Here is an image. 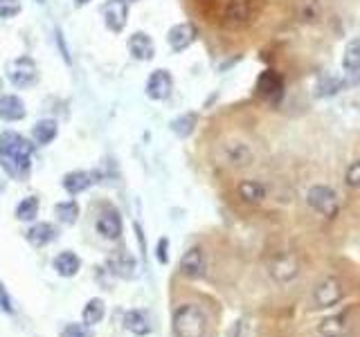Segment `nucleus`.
I'll list each match as a JSON object with an SVG mask.
<instances>
[{
	"label": "nucleus",
	"mask_w": 360,
	"mask_h": 337,
	"mask_svg": "<svg viewBox=\"0 0 360 337\" xmlns=\"http://www.w3.org/2000/svg\"><path fill=\"white\" fill-rule=\"evenodd\" d=\"M128 52L135 61H151L156 57V43L147 32H133L128 36Z\"/></svg>",
	"instance_id": "obj_14"
},
{
	"label": "nucleus",
	"mask_w": 360,
	"mask_h": 337,
	"mask_svg": "<svg viewBox=\"0 0 360 337\" xmlns=\"http://www.w3.org/2000/svg\"><path fill=\"white\" fill-rule=\"evenodd\" d=\"M180 274L189 279H198L205 274V254L201 248H189L180 259Z\"/></svg>",
	"instance_id": "obj_15"
},
{
	"label": "nucleus",
	"mask_w": 360,
	"mask_h": 337,
	"mask_svg": "<svg viewBox=\"0 0 360 337\" xmlns=\"http://www.w3.org/2000/svg\"><path fill=\"white\" fill-rule=\"evenodd\" d=\"M257 95L270 101V104H275L284 97V77L277 73V70H264L262 75L257 79Z\"/></svg>",
	"instance_id": "obj_8"
},
{
	"label": "nucleus",
	"mask_w": 360,
	"mask_h": 337,
	"mask_svg": "<svg viewBox=\"0 0 360 337\" xmlns=\"http://www.w3.org/2000/svg\"><path fill=\"white\" fill-rule=\"evenodd\" d=\"M343 297H345L343 285H340V281L333 277L322 279L313 290V299L320 308H331V306H338L340 301H343Z\"/></svg>",
	"instance_id": "obj_9"
},
{
	"label": "nucleus",
	"mask_w": 360,
	"mask_h": 337,
	"mask_svg": "<svg viewBox=\"0 0 360 337\" xmlns=\"http://www.w3.org/2000/svg\"><path fill=\"white\" fill-rule=\"evenodd\" d=\"M167 248H169V239H160L158 241V261L160 263H169V254H167Z\"/></svg>",
	"instance_id": "obj_35"
},
{
	"label": "nucleus",
	"mask_w": 360,
	"mask_h": 337,
	"mask_svg": "<svg viewBox=\"0 0 360 337\" xmlns=\"http://www.w3.org/2000/svg\"><path fill=\"white\" fill-rule=\"evenodd\" d=\"M343 68L352 79L358 77V73H360V40L358 38H352L347 43L345 54H343Z\"/></svg>",
	"instance_id": "obj_25"
},
{
	"label": "nucleus",
	"mask_w": 360,
	"mask_h": 337,
	"mask_svg": "<svg viewBox=\"0 0 360 337\" xmlns=\"http://www.w3.org/2000/svg\"><path fill=\"white\" fill-rule=\"evenodd\" d=\"M38 209H41V202H38V198L36 196H27L16 205V218L29 223V220H34L38 216Z\"/></svg>",
	"instance_id": "obj_29"
},
{
	"label": "nucleus",
	"mask_w": 360,
	"mask_h": 337,
	"mask_svg": "<svg viewBox=\"0 0 360 337\" xmlns=\"http://www.w3.org/2000/svg\"><path fill=\"white\" fill-rule=\"evenodd\" d=\"M320 88H324V90H320V95H336L338 90H343L345 88V81H338V79H331V77H322L320 79Z\"/></svg>",
	"instance_id": "obj_33"
},
{
	"label": "nucleus",
	"mask_w": 360,
	"mask_h": 337,
	"mask_svg": "<svg viewBox=\"0 0 360 337\" xmlns=\"http://www.w3.org/2000/svg\"><path fill=\"white\" fill-rule=\"evenodd\" d=\"M86 3H90V0H77V5H86Z\"/></svg>",
	"instance_id": "obj_37"
},
{
	"label": "nucleus",
	"mask_w": 360,
	"mask_h": 337,
	"mask_svg": "<svg viewBox=\"0 0 360 337\" xmlns=\"http://www.w3.org/2000/svg\"><path fill=\"white\" fill-rule=\"evenodd\" d=\"M221 156L225 160V165L232 169H246L255 162V151L250 149L246 142L241 140H227L221 147Z\"/></svg>",
	"instance_id": "obj_6"
},
{
	"label": "nucleus",
	"mask_w": 360,
	"mask_h": 337,
	"mask_svg": "<svg viewBox=\"0 0 360 337\" xmlns=\"http://www.w3.org/2000/svg\"><path fill=\"white\" fill-rule=\"evenodd\" d=\"M124 329H128L137 337H142V335L151 333L153 326H151V322H149L147 313H142V310H126L124 313Z\"/></svg>",
	"instance_id": "obj_23"
},
{
	"label": "nucleus",
	"mask_w": 360,
	"mask_h": 337,
	"mask_svg": "<svg viewBox=\"0 0 360 337\" xmlns=\"http://www.w3.org/2000/svg\"><path fill=\"white\" fill-rule=\"evenodd\" d=\"M104 23L111 32L119 34L128 23V3L126 0H106L104 3Z\"/></svg>",
	"instance_id": "obj_12"
},
{
	"label": "nucleus",
	"mask_w": 360,
	"mask_h": 337,
	"mask_svg": "<svg viewBox=\"0 0 360 337\" xmlns=\"http://www.w3.org/2000/svg\"><path fill=\"white\" fill-rule=\"evenodd\" d=\"M61 337H95L93 329L86 324H68L66 329L61 331Z\"/></svg>",
	"instance_id": "obj_31"
},
{
	"label": "nucleus",
	"mask_w": 360,
	"mask_h": 337,
	"mask_svg": "<svg viewBox=\"0 0 360 337\" xmlns=\"http://www.w3.org/2000/svg\"><path fill=\"white\" fill-rule=\"evenodd\" d=\"M324 14L322 0H297L295 5V18L304 25H315Z\"/></svg>",
	"instance_id": "obj_18"
},
{
	"label": "nucleus",
	"mask_w": 360,
	"mask_h": 337,
	"mask_svg": "<svg viewBox=\"0 0 360 337\" xmlns=\"http://www.w3.org/2000/svg\"><path fill=\"white\" fill-rule=\"evenodd\" d=\"M5 77L14 88L25 90V88H32L36 84L38 68L29 57H18V59H12L5 66Z\"/></svg>",
	"instance_id": "obj_3"
},
{
	"label": "nucleus",
	"mask_w": 360,
	"mask_h": 337,
	"mask_svg": "<svg viewBox=\"0 0 360 337\" xmlns=\"http://www.w3.org/2000/svg\"><path fill=\"white\" fill-rule=\"evenodd\" d=\"M111 265H113V272L117 274V277H128V279L133 277L135 261H133V257H131V254H128L126 250L119 252L117 257L111 261Z\"/></svg>",
	"instance_id": "obj_30"
},
{
	"label": "nucleus",
	"mask_w": 360,
	"mask_h": 337,
	"mask_svg": "<svg viewBox=\"0 0 360 337\" xmlns=\"http://www.w3.org/2000/svg\"><path fill=\"white\" fill-rule=\"evenodd\" d=\"M59 135V124H57V119H38L36 124L32 126V140H34V144L36 147H45L50 144L52 140H57Z\"/></svg>",
	"instance_id": "obj_22"
},
{
	"label": "nucleus",
	"mask_w": 360,
	"mask_h": 337,
	"mask_svg": "<svg viewBox=\"0 0 360 337\" xmlns=\"http://www.w3.org/2000/svg\"><path fill=\"white\" fill-rule=\"evenodd\" d=\"M34 142L23 137L21 133L3 130L0 133V167L14 180H25L32 171Z\"/></svg>",
	"instance_id": "obj_1"
},
{
	"label": "nucleus",
	"mask_w": 360,
	"mask_h": 337,
	"mask_svg": "<svg viewBox=\"0 0 360 337\" xmlns=\"http://www.w3.org/2000/svg\"><path fill=\"white\" fill-rule=\"evenodd\" d=\"M172 130L174 135L178 137H189L194 133V128L198 126V112L189 110V112H183V115H178L176 119H172Z\"/></svg>",
	"instance_id": "obj_26"
},
{
	"label": "nucleus",
	"mask_w": 360,
	"mask_h": 337,
	"mask_svg": "<svg viewBox=\"0 0 360 337\" xmlns=\"http://www.w3.org/2000/svg\"><path fill=\"white\" fill-rule=\"evenodd\" d=\"M144 93H147L149 99H153V101L169 99V97H172V93H174V77H172V73L165 70V68L153 70V73L149 75V79H147Z\"/></svg>",
	"instance_id": "obj_7"
},
{
	"label": "nucleus",
	"mask_w": 360,
	"mask_h": 337,
	"mask_svg": "<svg viewBox=\"0 0 360 337\" xmlns=\"http://www.w3.org/2000/svg\"><path fill=\"white\" fill-rule=\"evenodd\" d=\"M52 265H54V270H57L59 277L70 279V277H75V274L79 272V268H82V259H79L75 252H68L66 250V252H59L57 254Z\"/></svg>",
	"instance_id": "obj_21"
},
{
	"label": "nucleus",
	"mask_w": 360,
	"mask_h": 337,
	"mask_svg": "<svg viewBox=\"0 0 360 337\" xmlns=\"http://www.w3.org/2000/svg\"><path fill=\"white\" fill-rule=\"evenodd\" d=\"M198 38V29L192 23H176L174 27H169L167 32V43L174 52H185L187 47H192Z\"/></svg>",
	"instance_id": "obj_10"
},
{
	"label": "nucleus",
	"mask_w": 360,
	"mask_h": 337,
	"mask_svg": "<svg viewBox=\"0 0 360 337\" xmlns=\"http://www.w3.org/2000/svg\"><path fill=\"white\" fill-rule=\"evenodd\" d=\"M345 180H347V187L349 189H358L360 187V162L358 160H354L352 165L347 167Z\"/></svg>",
	"instance_id": "obj_34"
},
{
	"label": "nucleus",
	"mask_w": 360,
	"mask_h": 337,
	"mask_svg": "<svg viewBox=\"0 0 360 337\" xmlns=\"http://www.w3.org/2000/svg\"><path fill=\"white\" fill-rule=\"evenodd\" d=\"M255 16V9L250 0H227L223 9V23L227 27H243Z\"/></svg>",
	"instance_id": "obj_11"
},
{
	"label": "nucleus",
	"mask_w": 360,
	"mask_h": 337,
	"mask_svg": "<svg viewBox=\"0 0 360 337\" xmlns=\"http://www.w3.org/2000/svg\"><path fill=\"white\" fill-rule=\"evenodd\" d=\"M243 322H237L234 326H232V331H230V337H241V333H239V331H241L243 329Z\"/></svg>",
	"instance_id": "obj_36"
},
{
	"label": "nucleus",
	"mask_w": 360,
	"mask_h": 337,
	"mask_svg": "<svg viewBox=\"0 0 360 337\" xmlns=\"http://www.w3.org/2000/svg\"><path fill=\"white\" fill-rule=\"evenodd\" d=\"M237 193H239V198H241L243 202H248V205H262V202L266 200L268 191H266V185H262V182L243 180V182H239Z\"/></svg>",
	"instance_id": "obj_20"
},
{
	"label": "nucleus",
	"mask_w": 360,
	"mask_h": 337,
	"mask_svg": "<svg viewBox=\"0 0 360 337\" xmlns=\"http://www.w3.org/2000/svg\"><path fill=\"white\" fill-rule=\"evenodd\" d=\"M97 182H99L97 171H70L63 176L61 185L70 196H77V193L90 189L93 185H97Z\"/></svg>",
	"instance_id": "obj_13"
},
{
	"label": "nucleus",
	"mask_w": 360,
	"mask_h": 337,
	"mask_svg": "<svg viewBox=\"0 0 360 337\" xmlns=\"http://www.w3.org/2000/svg\"><path fill=\"white\" fill-rule=\"evenodd\" d=\"M104 315H106L104 299L95 297V299H90V301L86 304L82 317H84V324H86V326H95V324H99V322L104 320Z\"/></svg>",
	"instance_id": "obj_28"
},
{
	"label": "nucleus",
	"mask_w": 360,
	"mask_h": 337,
	"mask_svg": "<svg viewBox=\"0 0 360 337\" xmlns=\"http://www.w3.org/2000/svg\"><path fill=\"white\" fill-rule=\"evenodd\" d=\"M352 310L354 308L345 310L343 315H336V317H327L322 324H320V333L322 335H347L349 329H352V322H349Z\"/></svg>",
	"instance_id": "obj_24"
},
{
	"label": "nucleus",
	"mask_w": 360,
	"mask_h": 337,
	"mask_svg": "<svg viewBox=\"0 0 360 337\" xmlns=\"http://www.w3.org/2000/svg\"><path fill=\"white\" fill-rule=\"evenodd\" d=\"M25 239L32 248H45V245H50L57 239V230L52 223H34L25 232Z\"/></svg>",
	"instance_id": "obj_19"
},
{
	"label": "nucleus",
	"mask_w": 360,
	"mask_h": 337,
	"mask_svg": "<svg viewBox=\"0 0 360 337\" xmlns=\"http://www.w3.org/2000/svg\"><path fill=\"white\" fill-rule=\"evenodd\" d=\"M21 9H23L21 0H0V18L5 20L14 18L21 14Z\"/></svg>",
	"instance_id": "obj_32"
},
{
	"label": "nucleus",
	"mask_w": 360,
	"mask_h": 337,
	"mask_svg": "<svg viewBox=\"0 0 360 337\" xmlns=\"http://www.w3.org/2000/svg\"><path fill=\"white\" fill-rule=\"evenodd\" d=\"M27 117V106L18 95L0 97V119L5 121H21Z\"/></svg>",
	"instance_id": "obj_16"
},
{
	"label": "nucleus",
	"mask_w": 360,
	"mask_h": 337,
	"mask_svg": "<svg viewBox=\"0 0 360 337\" xmlns=\"http://www.w3.org/2000/svg\"><path fill=\"white\" fill-rule=\"evenodd\" d=\"M268 272L270 277L279 283H288L293 281L297 274H299V263L295 259V254L291 252H277L273 259L268 263Z\"/></svg>",
	"instance_id": "obj_5"
},
{
	"label": "nucleus",
	"mask_w": 360,
	"mask_h": 337,
	"mask_svg": "<svg viewBox=\"0 0 360 337\" xmlns=\"http://www.w3.org/2000/svg\"><path fill=\"white\" fill-rule=\"evenodd\" d=\"M79 202L77 200H63V202H57L54 205V214H57V218L61 220L63 225H75L77 218H79Z\"/></svg>",
	"instance_id": "obj_27"
},
{
	"label": "nucleus",
	"mask_w": 360,
	"mask_h": 337,
	"mask_svg": "<svg viewBox=\"0 0 360 337\" xmlns=\"http://www.w3.org/2000/svg\"><path fill=\"white\" fill-rule=\"evenodd\" d=\"M122 230H124L122 218H119V214L115 209H106L102 216L97 218V232L108 241H117L122 237Z\"/></svg>",
	"instance_id": "obj_17"
},
{
	"label": "nucleus",
	"mask_w": 360,
	"mask_h": 337,
	"mask_svg": "<svg viewBox=\"0 0 360 337\" xmlns=\"http://www.w3.org/2000/svg\"><path fill=\"white\" fill-rule=\"evenodd\" d=\"M126 3H137V0H126Z\"/></svg>",
	"instance_id": "obj_39"
},
{
	"label": "nucleus",
	"mask_w": 360,
	"mask_h": 337,
	"mask_svg": "<svg viewBox=\"0 0 360 337\" xmlns=\"http://www.w3.org/2000/svg\"><path fill=\"white\" fill-rule=\"evenodd\" d=\"M209 320L198 304H185L174 313L176 337H207Z\"/></svg>",
	"instance_id": "obj_2"
},
{
	"label": "nucleus",
	"mask_w": 360,
	"mask_h": 337,
	"mask_svg": "<svg viewBox=\"0 0 360 337\" xmlns=\"http://www.w3.org/2000/svg\"><path fill=\"white\" fill-rule=\"evenodd\" d=\"M306 202L313 211H317L320 216H327V218H336L338 211H340L338 193L327 185H315V187L308 189Z\"/></svg>",
	"instance_id": "obj_4"
},
{
	"label": "nucleus",
	"mask_w": 360,
	"mask_h": 337,
	"mask_svg": "<svg viewBox=\"0 0 360 337\" xmlns=\"http://www.w3.org/2000/svg\"><path fill=\"white\" fill-rule=\"evenodd\" d=\"M322 337H347V335H322Z\"/></svg>",
	"instance_id": "obj_38"
}]
</instances>
